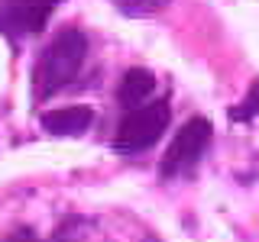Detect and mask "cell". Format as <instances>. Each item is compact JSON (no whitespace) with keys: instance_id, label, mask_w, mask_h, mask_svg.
<instances>
[{"instance_id":"cell-4","label":"cell","mask_w":259,"mask_h":242,"mask_svg":"<svg viewBox=\"0 0 259 242\" xmlns=\"http://www.w3.org/2000/svg\"><path fill=\"white\" fill-rule=\"evenodd\" d=\"M62 0H0V29L10 36L39 32Z\"/></svg>"},{"instance_id":"cell-9","label":"cell","mask_w":259,"mask_h":242,"mask_svg":"<svg viewBox=\"0 0 259 242\" xmlns=\"http://www.w3.org/2000/svg\"><path fill=\"white\" fill-rule=\"evenodd\" d=\"M7 242H29V229H20V232H13Z\"/></svg>"},{"instance_id":"cell-3","label":"cell","mask_w":259,"mask_h":242,"mask_svg":"<svg viewBox=\"0 0 259 242\" xmlns=\"http://www.w3.org/2000/svg\"><path fill=\"white\" fill-rule=\"evenodd\" d=\"M207 142H210V123H207L204 116L188 119V123L178 129V136L172 139V145H168V152H165V158H162V174L172 177V174L182 171V168L194 165V161L204 155Z\"/></svg>"},{"instance_id":"cell-8","label":"cell","mask_w":259,"mask_h":242,"mask_svg":"<svg viewBox=\"0 0 259 242\" xmlns=\"http://www.w3.org/2000/svg\"><path fill=\"white\" fill-rule=\"evenodd\" d=\"M123 13H152L159 7H165L168 0H113Z\"/></svg>"},{"instance_id":"cell-6","label":"cell","mask_w":259,"mask_h":242,"mask_svg":"<svg viewBox=\"0 0 259 242\" xmlns=\"http://www.w3.org/2000/svg\"><path fill=\"white\" fill-rule=\"evenodd\" d=\"M152 91H156V75L146 71V68H130L123 75V81H120V87H117V100L130 110H136V107H143V100Z\"/></svg>"},{"instance_id":"cell-2","label":"cell","mask_w":259,"mask_h":242,"mask_svg":"<svg viewBox=\"0 0 259 242\" xmlns=\"http://www.w3.org/2000/svg\"><path fill=\"white\" fill-rule=\"evenodd\" d=\"M165 126H168V103L165 100L136 107L120 119V129H117V136H113V149H117L120 155L143 152V149H149V145H156L162 139Z\"/></svg>"},{"instance_id":"cell-1","label":"cell","mask_w":259,"mask_h":242,"mask_svg":"<svg viewBox=\"0 0 259 242\" xmlns=\"http://www.w3.org/2000/svg\"><path fill=\"white\" fill-rule=\"evenodd\" d=\"M88 55V36L81 29H62L52 39V45L39 55L36 71H32V91L36 100H46L49 94H55L68 81L78 78L81 62Z\"/></svg>"},{"instance_id":"cell-5","label":"cell","mask_w":259,"mask_h":242,"mask_svg":"<svg viewBox=\"0 0 259 242\" xmlns=\"http://www.w3.org/2000/svg\"><path fill=\"white\" fill-rule=\"evenodd\" d=\"M91 123H94V110L84 107V103L42 113V129L52 136H81V133L91 129Z\"/></svg>"},{"instance_id":"cell-7","label":"cell","mask_w":259,"mask_h":242,"mask_svg":"<svg viewBox=\"0 0 259 242\" xmlns=\"http://www.w3.org/2000/svg\"><path fill=\"white\" fill-rule=\"evenodd\" d=\"M259 116V81L249 84V94L246 100H243V107H233L230 110V119H237V123H246V119Z\"/></svg>"}]
</instances>
